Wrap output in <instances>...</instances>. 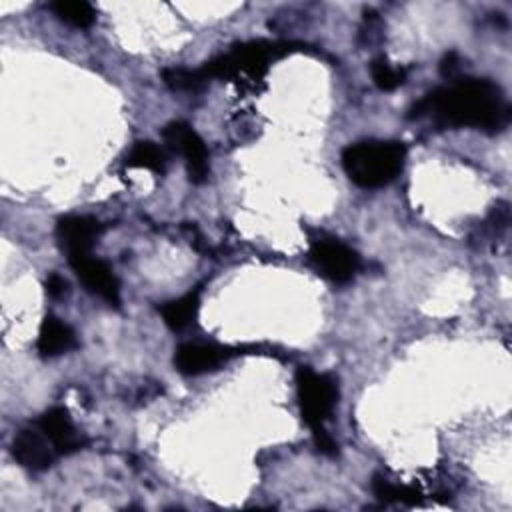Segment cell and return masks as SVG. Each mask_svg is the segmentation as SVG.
I'll return each instance as SVG.
<instances>
[{"mask_svg": "<svg viewBox=\"0 0 512 512\" xmlns=\"http://www.w3.org/2000/svg\"><path fill=\"white\" fill-rule=\"evenodd\" d=\"M410 112V118L432 116L442 126L486 132H500L510 122V106L500 86L480 78H456L450 86L426 94Z\"/></svg>", "mask_w": 512, "mask_h": 512, "instance_id": "cell-1", "label": "cell"}, {"mask_svg": "<svg viewBox=\"0 0 512 512\" xmlns=\"http://www.w3.org/2000/svg\"><path fill=\"white\" fill-rule=\"evenodd\" d=\"M406 148L394 140H364L342 150V168L360 188L372 190L390 184L404 166Z\"/></svg>", "mask_w": 512, "mask_h": 512, "instance_id": "cell-2", "label": "cell"}, {"mask_svg": "<svg viewBox=\"0 0 512 512\" xmlns=\"http://www.w3.org/2000/svg\"><path fill=\"white\" fill-rule=\"evenodd\" d=\"M294 44L288 42H248L232 48L228 54H222L210 62H206L200 72L206 80L210 78H248L252 82H258L268 72L270 60L282 58L288 52H292Z\"/></svg>", "mask_w": 512, "mask_h": 512, "instance_id": "cell-3", "label": "cell"}, {"mask_svg": "<svg viewBox=\"0 0 512 512\" xmlns=\"http://www.w3.org/2000/svg\"><path fill=\"white\" fill-rule=\"evenodd\" d=\"M296 396L304 422L310 430L322 428L338 402L336 380L328 374H318L308 366L296 370Z\"/></svg>", "mask_w": 512, "mask_h": 512, "instance_id": "cell-4", "label": "cell"}, {"mask_svg": "<svg viewBox=\"0 0 512 512\" xmlns=\"http://www.w3.org/2000/svg\"><path fill=\"white\" fill-rule=\"evenodd\" d=\"M162 138L166 140L168 148L182 154L188 170V178L194 184H200L208 176V150L204 140L196 134V130L186 122H170L162 130Z\"/></svg>", "mask_w": 512, "mask_h": 512, "instance_id": "cell-5", "label": "cell"}, {"mask_svg": "<svg viewBox=\"0 0 512 512\" xmlns=\"http://www.w3.org/2000/svg\"><path fill=\"white\" fill-rule=\"evenodd\" d=\"M310 260L316 270L332 282H348L360 268V256L338 240H316L310 248Z\"/></svg>", "mask_w": 512, "mask_h": 512, "instance_id": "cell-6", "label": "cell"}, {"mask_svg": "<svg viewBox=\"0 0 512 512\" xmlns=\"http://www.w3.org/2000/svg\"><path fill=\"white\" fill-rule=\"evenodd\" d=\"M236 354L238 352L228 346L184 342L174 352V366L184 376H198V374L216 370Z\"/></svg>", "mask_w": 512, "mask_h": 512, "instance_id": "cell-7", "label": "cell"}, {"mask_svg": "<svg viewBox=\"0 0 512 512\" xmlns=\"http://www.w3.org/2000/svg\"><path fill=\"white\" fill-rule=\"evenodd\" d=\"M68 262L88 292L100 296L110 306L120 304V284L106 262L92 258L90 254L68 258Z\"/></svg>", "mask_w": 512, "mask_h": 512, "instance_id": "cell-8", "label": "cell"}, {"mask_svg": "<svg viewBox=\"0 0 512 512\" xmlns=\"http://www.w3.org/2000/svg\"><path fill=\"white\" fill-rule=\"evenodd\" d=\"M102 232V224L92 216H64L56 224V238L68 258L90 254L96 238Z\"/></svg>", "mask_w": 512, "mask_h": 512, "instance_id": "cell-9", "label": "cell"}, {"mask_svg": "<svg viewBox=\"0 0 512 512\" xmlns=\"http://www.w3.org/2000/svg\"><path fill=\"white\" fill-rule=\"evenodd\" d=\"M38 428L50 440L56 454H72L84 446V438L76 430L68 410L62 406L46 410L38 420Z\"/></svg>", "mask_w": 512, "mask_h": 512, "instance_id": "cell-10", "label": "cell"}, {"mask_svg": "<svg viewBox=\"0 0 512 512\" xmlns=\"http://www.w3.org/2000/svg\"><path fill=\"white\" fill-rule=\"evenodd\" d=\"M12 456L24 468L46 470L54 462L56 450L40 428H24L12 440Z\"/></svg>", "mask_w": 512, "mask_h": 512, "instance_id": "cell-11", "label": "cell"}, {"mask_svg": "<svg viewBox=\"0 0 512 512\" xmlns=\"http://www.w3.org/2000/svg\"><path fill=\"white\" fill-rule=\"evenodd\" d=\"M74 346H76L74 330L68 324H64L62 320H58L54 316H46L40 326V334H38V342H36L40 356H44V358L60 356V354L72 350Z\"/></svg>", "mask_w": 512, "mask_h": 512, "instance_id": "cell-12", "label": "cell"}, {"mask_svg": "<svg viewBox=\"0 0 512 512\" xmlns=\"http://www.w3.org/2000/svg\"><path fill=\"white\" fill-rule=\"evenodd\" d=\"M198 308H200V292L192 290L180 298L164 302L160 306V314L168 328L184 330L186 326H190L194 322Z\"/></svg>", "mask_w": 512, "mask_h": 512, "instance_id": "cell-13", "label": "cell"}, {"mask_svg": "<svg viewBox=\"0 0 512 512\" xmlns=\"http://www.w3.org/2000/svg\"><path fill=\"white\" fill-rule=\"evenodd\" d=\"M126 166L146 168L156 174H162L166 168V152L160 146H156L154 142H148V140L136 142L126 158Z\"/></svg>", "mask_w": 512, "mask_h": 512, "instance_id": "cell-14", "label": "cell"}, {"mask_svg": "<svg viewBox=\"0 0 512 512\" xmlns=\"http://www.w3.org/2000/svg\"><path fill=\"white\" fill-rule=\"evenodd\" d=\"M50 10L66 24L76 28H88L96 20V12L88 2L82 0H58L50 4Z\"/></svg>", "mask_w": 512, "mask_h": 512, "instance_id": "cell-15", "label": "cell"}, {"mask_svg": "<svg viewBox=\"0 0 512 512\" xmlns=\"http://www.w3.org/2000/svg\"><path fill=\"white\" fill-rule=\"evenodd\" d=\"M372 492L382 502H400V504H408V506L418 504V496H420L414 488L402 486V484H392L382 476H374Z\"/></svg>", "mask_w": 512, "mask_h": 512, "instance_id": "cell-16", "label": "cell"}, {"mask_svg": "<svg viewBox=\"0 0 512 512\" xmlns=\"http://www.w3.org/2000/svg\"><path fill=\"white\" fill-rule=\"evenodd\" d=\"M370 74L374 84L382 90V92H392L396 90L402 82H404V70L402 68H394L386 58H376L370 64Z\"/></svg>", "mask_w": 512, "mask_h": 512, "instance_id": "cell-17", "label": "cell"}, {"mask_svg": "<svg viewBox=\"0 0 512 512\" xmlns=\"http://www.w3.org/2000/svg\"><path fill=\"white\" fill-rule=\"evenodd\" d=\"M162 80L168 88L172 90H198L206 78L202 76L200 68L190 70V68H166L162 72Z\"/></svg>", "mask_w": 512, "mask_h": 512, "instance_id": "cell-18", "label": "cell"}, {"mask_svg": "<svg viewBox=\"0 0 512 512\" xmlns=\"http://www.w3.org/2000/svg\"><path fill=\"white\" fill-rule=\"evenodd\" d=\"M312 436H314V444L316 448L326 454V456H334L336 454V442L332 440V436L326 432V428H316L312 430Z\"/></svg>", "mask_w": 512, "mask_h": 512, "instance_id": "cell-19", "label": "cell"}, {"mask_svg": "<svg viewBox=\"0 0 512 512\" xmlns=\"http://www.w3.org/2000/svg\"><path fill=\"white\" fill-rule=\"evenodd\" d=\"M68 292V282L60 274H50L46 278V294L50 298H62Z\"/></svg>", "mask_w": 512, "mask_h": 512, "instance_id": "cell-20", "label": "cell"}, {"mask_svg": "<svg viewBox=\"0 0 512 512\" xmlns=\"http://www.w3.org/2000/svg\"><path fill=\"white\" fill-rule=\"evenodd\" d=\"M440 72L444 78H458L460 74V58L456 52H448L440 62Z\"/></svg>", "mask_w": 512, "mask_h": 512, "instance_id": "cell-21", "label": "cell"}]
</instances>
